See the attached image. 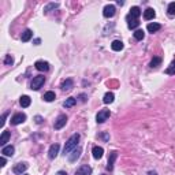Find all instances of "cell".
<instances>
[{
	"label": "cell",
	"instance_id": "30",
	"mask_svg": "<svg viewBox=\"0 0 175 175\" xmlns=\"http://www.w3.org/2000/svg\"><path fill=\"white\" fill-rule=\"evenodd\" d=\"M13 63H14V59L11 55H7V56L4 58V64L6 66H13Z\"/></svg>",
	"mask_w": 175,
	"mask_h": 175
},
{
	"label": "cell",
	"instance_id": "27",
	"mask_svg": "<svg viewBox=\"0 0 175 175\" xmlns=\"http://www.w3.org/2000/svg\"><path fill=\"white\" fill-rule=\"evenodd\" d=\"M160 63H162V58H157V56H156V58H153V59L151 60L149 67H151V69H156L157 66H160Z\"/></svg>",
	"mask_w": 175,
	"mask_h": 175
},
{
	"label": "cell",
	"instance_id": "18",
	"mask_svg": "<svg viewBox=\"0 0 175 175\" xmlns=\"http://www.w3.org/2000/svg\"><path fill=\"white\" fill-rule=\"evenodd\" d=\"M81 152H82V149H81V148L80 147H78V148H75V149H74L73 151V153L71 155H70V157H69V160H70V162H75V160L78 159V157H80V156H81Z\"/></svg>",
	"mask_w": 175,
	"mask_h": 175
},
{
	"label": "cell",
	"instance_id": "7",
	"mask_svg": "<svg viewBox=\"0 0 175 175\" xmlns=\"http://www.w3.org/2000/svg\"><path fill=\"white\" fill-rule=\"evenodd\" d=\"M28 163H18V164H15V167H14V174H17V175H22L25 172L26 170H28Z\"/></svg>",
	"mask_w": 175,
	"mask_h": 175
},
{
	"label": "cell",
	"instance_id": "24",
	"mask_svg": "<svg viewBox=\"0 0 175 175\" xmlns=\"http://www.w3.org/2000/svg\"><path fill=\"white\" fill-rule=\"evenodd\" d=\"M55 97H56V95H55V92H52V90L47 92L45 95L43 96V99L45 100L47 103H51V101H54V100H55Z\"/></svg>",
	"mask_w": 175,
	"mask_h": 175
},
{
	"label": "cell",
	"instance_id": "28",
	"mask_svg": "<svg viewBox=\"0 0 175 175\" xmlns=\"http://www.w3.org/2000/svg\"><path fill=\"white\" fill-rule=\"evenodd\" d=\"M133 34H134V39H136V40H138V41H141V40L144 39L145 33H144V30H141V29H137V30L134 32Z\"/></svg>",
	"mask_w": 175,
	"mask_h": 175
},
{
	"label": "cell",
	"instance_id": "16",
	"mask_svg": "<svg viewBox=\"0 0 175 175\" xmlns=\"http://www.w3.org/2000/svg\"><path fill=\"white\" fill-rule=\"evenodd\" d=\"M131 18H134V19H138V17L141 15V10H140V7H137V6H134L130 8V14H129Z\"/></svg>",
	"mask_w": 175,
	"mask_h": 175
},
{
	"label": "cell",
	"instance_id": "8",
	"mask_svg": "<svg viewBox=\"0 0 175 175\" xmlns=\"http://www.w3.org/2000/svg\"><path fill=\"white\" fill-rule=\"evenodd\" d=\"M59 149H60V145L59 144H52L51 148H49V152H48V156H49V159H55L59 153Z\"/></svg>",
	"mask_w": 175,
	"mask_h": 175
},
{
	"label": "cell",
	"instance_id": "23",
	"mask_svg": "<svg viewBox=\"0 0 175 175\" xmlns=\"http://www.w3.org/2000/svg\"><path fill=\"white\" fill-rule=\"evenodd\" d=\"M111 48H112L114 51H122L123 49V43H122L121 40H115V41H112V44H111Z\"/></svg>",
	"mask_w": 175,
	"mask_h": 175
},
{
	"label": "cell",
	"instance_id": "38",
	"mask_svg": "<svg viewBox=\"0 0 175 175\" xmlns=\"http://www.w3.org/2000/svg\"><path fill=\"white\" fill-rule=\"evenodd\" d=\"M23 175H28V174H23Z\"/></svg>",
	"mask_w": 175,
	"mask_h": 175
},
{
	"label": "cell",
	"instance_id": "33",
	"mask_svg": "<svg viewBox=\"0 0 175 175\" xmlns=\"http://www.w3.org/2000/svg\"><path fill=\"white\" fill-rule=\"evenodd\" d=\"M6 118H7V114H3L2 115V127L6 125Z\"/></svg>",
	"mask_w": 175,
	"mask_h": 175
},
{
	"label": "cell",
	"instance_id": "5",
	"mask_svg": "<svg viewBox=\"0 0 175 175\" xmlns=\"http://www.w3.org/2000/svg\"><path fill=\"white\" fill-rule=\"evenodd\" d=\"M66 123H67V116L64 114H60L56 118V121H55L54 127H55V130H59V129H62L63 126H66Z\"/></svg>",
	"mask_w": 175,
	"mask_h": 175
},
{
	"label": "cell",
	"instance_id": "12",
	"mask_svg": "<svg viewBox=\"0 0 175 175\" xmlns=\"http://www.w3.org/2000/svg\"><path fill=\"white\" fill-rule=\"evenodd\" d=\"M92 153H93V157L95 159H101L103 155H104V149L101 147H93Z\"/></svg>",
	"mask_w": 175,
	"mask_h": 175
},
{
	"label": "cell",
	"instance_id": "14",
	"mask_svg": "<svg viewBox=\"0 0 175 175\" xmlns=\"http://www.w3.org/2000/svg\"><path fill=\"white\" fill-rule=\"evenodd\" d=\"M74 86V82H73V80H70V78H67L66 81H63L62 82V90H71Z\"/></svg>",
	"mask_w": 175,
	"mask_h": 175
},
{
	"label": "cell",
	"instance_id": "9",
	"mask_svg": "<svg viewBox=\"0 0 175 175\" xmlns=\"http://www.w3.org/2000/svg\"><path fill=\"white\" fill-rule=\"evenodd\" d=\"M34 66L39 71H48V70H49V63L44 62V60H37L34 63Z\"/></svg>",
	"mask_w": 175,
	"mask_h": 175
},
{
	"label": "cell",
	"instance_id": "13",
	"mask_svg": "<svg viewBox=\"0 0 175 175\" xmlns=\"http://www.w3.org/2000/svg\"><path fill=\"white\" fill-rule=\"evenodd\" d=\"M127 26H129V29H137L140 26V21L134 19V18L127 15Z\"/></svg>",
	"mask_w": 175,
	"mask_h": 175
},
{
	"label": "cell",
	"instance_id": "25",
	"mask_svg": "<svg viewBox=\"0 0 175 175\" xmlns=\"http://www.w3.org/2000/svg\"><path fill=\"white\" fill-rule=\"evenodd\" d=\"M19 103H21V106L23 107V108H28L29 106H30V103H32V100L29 96H22L21 100H19Z\"/></svg>",
	"mask_w": 175,
	"mask_h": 175
},
{
	"label": "cell",
	"instance_id": "15",
	"mask_svg": "<svg viewBox=\"0 0 175 175\" xmlns=\"http://www.w3.org/2000/svg\"><path fill=\"white\" fill-rule=\"evenodd\" d=\"M14 152H15V148H14L13 145H7V147H3V149H2L3 156H13Z\"/></svg>",
	"mask_w": 175,
	"mask_h": 175
},
{
	"label": "cell",
	"instance_id": "1",
	"mask_svg": "<svg viewBox=\"0 0 175 175\" xmlns=\"http://www.w3.org/2000/svg\"><path fill=\"white\" fill-rule=\"evenodd\" d=\"M78 141H80V134L75 133V134H73L71 137H70L69 140H67V142L64 145V149H63V153L64 155H69L71 151H74L77 148V145H78Z\"/></svg>",
	"mask_w": 175,
	"mask_h": 175
},
{
	"label": "cell",
	"instance_id": "22",
	"mask_svg": "<svg viewBox=\"0 0 175 175\" xmlns=\"http://www.w3.org/2000/svg\"><path fill=\"white\" fill-rule=\"evenodd\" d=\"M147 29H148V32L149 33H156V32H159L160 29H162V26H160V23H149L147 26Z\"/></svg>",
	"mask_w": 175,
	"mask_h": 175
},
{
	"label": "cell",
	"instance_id": "6",
	"mask_svg": "<svg viewBox=\"0 0 175 175\" xmlns=\"http://www.w3.org/2000/svg\"><path fill=\"white\" fill-rule=\"evenodd\" d=\"M115 11H116V8H115L114 4H107L103 10V15L106 18H112L115 15Z\"/></svg>",
	"mask_w": 175,
	"mask_h": 175
},
{
	"label": "cell",
	"instance_id": "11",
	"mask_svg": "<svg viewBox=\"0 0 175 175\" xmlns=\"http://www.w3.org/2000/svg\"><path fill=\"white\" fill-rule=\"evenodd\" d=\"M92 174V167H89V166H81L80 168H78L75 171V174L74 175H90Z\"/></svg>",
	"mask_w": 175,
	"mask_h": 175
},
{
	"label": "cell",
	"instance_id": "32",
	"mask_svg": "<svg viewBox=\"0 0 175 175\" xmlns=\"http://www.w3.org/2000/svg\"><path fill=\"white\" fill-rule=\"evenodd\" d=\"M166 73H167V74H175V62L171 63L170 67L166 70Z\"/></svg>",
	"mask_w": 175,
	"mask_h": 175
},
{
	"label": "cell",
	"instance_id": "34",
	"mask_svg": "<svg viewBox=\"0 0 175 175\" xmlns=\"http://www.w3.org/2000/svg\"><path fill=\"white\" fill-rule=\"evenodd\" d=\"M0 166H2V167H4V166H6V159H4V157L0 159Z\"/></svg>",
	"mask_w": 175,
	"mask_h": 175
},
{
	"label": "cell",
	"instance_id": "31",
	"mask_svg": "<svg viewBox=\"0 0 175 175\" xmlns=\"http://www.w3.org/2000/svg\"><path fill=\"white\" fill-rule=\"evenodd\" d=\"M167 11H168L170 15H174V14H175V2H174V3H170V4H168V8H167Z\"/></svg>",
	"mask_w": 175,
	"mask_h": 175
},
{
	"label": "cell",
	"instance_id": "36",
	"mask_svg": "<svg viewBox=\"0 0 175 175\" xmlns=\"http://www.w3.org/2000/svg\"><path fill=\"white\" fill-rule=\"evenodd\" d=\"M56 175H67V172H66V171H58Z\"/></svg>",
	"mask_w": 175,
	"mask_h": 175
},
{
	"label": "cell",
	"instance_id": "29",
	"mask_svg": "<svg viewBox=\"0 0 175 175\" xmlns=\"http://www.w3.org/2000/svg\"><path fill=\"white\" fill-rule=\"evenodd\" d=\"M58 7H59L58 3H49V4H48L45 8H44V14H48L51 10H55V8H58Z\"/></svg>",
	"mask_w": 175,
	"mask_h": 175
},
{
	"label": "cell",
	"instance_id": "4",
	"mask_svg": "<svg viewBox=\"0 0 175 175\" xmlns=\"http://www.w3.org/2000/svg\"><path fill=\"white\" fill-rule=\"evenodd\" d=\"M25 121H26V115L23 112H18V114H15L13 118H11V125L17 126V125L23 123Z\"/></svg>",
	"mask_w": 175,
	"mask_h": 175
},
{
	"label": "cell",
	"instance_id": "21",
	"mask_svg": "<svg viewBox=\"0 0 175 175\" xmlns=\"http://www.w3.org/2000/svg\"><path fill=\"white\" fill-rule=\"evenodd\" d=\"M10 131H3L2 133V137H0V145L2 147H6V144L8 142V140H10Z\"/></svg>",
	"mask_w": 175,
	"mask_h": 175
},
{
	"label": "cell",
	"instance_id": "19",
	"mask_svg": "<svg viewBox=\"0 0 175 175\" xmlns=\"http://www.w3.org/2000/svg\"><path fill=\"white\" fill-rule=\"evenodd\" d=\"M32 37H33V32L30 30V29H26V30H25L23 33H22V36H21V40H22V41H23V43H28L29 40L32 39Z\"/></svg>",
	"mask_w": 175,
	"mask_h": 175
},
{
	"label": "cell",
	"instance_id": "10",
	"mask_svg": "<svg viewBox=\"0 0 175 175\" xmlns=\"http://www.w3.org/2000/svg\"><path fill=\"white\" fill-rule=\"evenodd\" d=\"M118 157V152L116 151H112L110 153V157H108V164H107V170L108 171H112L114 170V162L115 159Z\"/></svg>",
	"mask_w": 175,
	"mask_h": 175
},
{
	"label": "cell",
	"instance_id": "37",
	"mask_svg": "<svg viewBox=\"0 0 175 175\" xmlns=\"http://www.w3.org/2000/svg\"><path fill=\"white\" fill-rule=\"evenodd\" d=\"M149 175H157V174H156V172H149Z\"/></svg>",
	"mask_w": 175,
	"mask_h": 175
},
{
	"label": "cell",
	"instance_id": "2",
	"mask_svg": "<svg viewBox=\"0 0 175 175\" xmlns=\"http://www.w3.org/2000/svg\"><path fill=\"white\" fill-rule=\"evenodd\" d=\"M44 82H45V77L44 75H37V77L33 78V81L30 84V89H33V90H39V89L44 85Z\"/></svg>",
	"mask_w": 175,
	"mask_h": 175
},
{
	"label": "cell",
	"instance_id": "26",
	"mask_svg": "<svg viewBox=\"0 0 175 175\" xmlns=\"http://www.w3.org/2000/svg\"><path fill=\"white\" fill-rule=\"evenodd\" d=\"M77 104V99H74V97H69L64 101V104H63V106L66 107V108H71V107H74Z\"/></svg>",
	"mask_w": 175,
	"mask_h": 175
},
{
	"label": "cell",
	"instance_id": "20",
	"mask_svg": "<svg viewBox=\"0 0 175 175\" xmlns=\"http://www.w3.org/2000/svg\"><path fill=\"white\" fill-rule=\"evenodd\" d=\"M114 100H115V95H114L112 92H107L106 95H104V97H103V101L106 103V104L114 103Z\"/></svg>",
	"mask_w": 175,
	"mask_h": 175
},
{
	"label": "cell",
	"instance_id": "3",
	"mask_svg": "<svg viewBox=\"0 0 175 175\" xmlns=\"http://www.w3.org/2000/svg\"><path fill=\"white\" fill-rule=\"evenodd\" d=\"M110 115H111L110 110H101V111H99L97 115H96V121H97V123H104V122L110 118Z\"/></svg>",
	"mask_w": 175,
	"mask_h": 175
},
{
	"label": "cell",
	"instance_id": "17",
	"mask_svg": "<svg viewBox=\"0 0 175 175\" xmlns=\"http://www.w3.org/2000/svg\"><path fill=\"white\" fill-rule=\"evenodd\" d=\"M156 17V13H155V10L153 8H147L144 11V18L147 21H151V19H153V18Z\"/></svg>",
	"mask_w": 175,
	"mask_h": 175
},
{
	"label": "cell",
	"instance_id": "35",
	"mask_svg": "<svg viewBox=\"0 0 175 175\" xmlns=\"http://www.w3.org/2000/svg\"><path fill=\"white\" fill-rule=\"evenodd\" d=\"M41 122H43V118L41 116H36V123H41Z\"/></svg>",
	"mask_w": 175,
	"mask_h": 175
}]
</instances>
